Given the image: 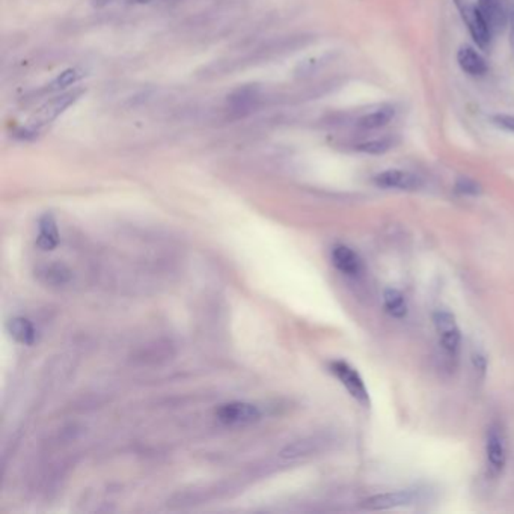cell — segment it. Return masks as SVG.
<instances>
[{
	"label": "cell",
	"mask_w": 514,
	"mask_h": 514,
	"mask_svg": "<svg viewBox=\"0 0 514 514\" xmlns=\"http://www.w3.org/2000/svg\"><path fill=\"white\" fill-rule=\"evenodd\" d=\"M80 95H82V90H69V93H64L53 97L52 100H48L47 103H44L27 119V123L22 127L20 135L23 137L38 136L47 126L52 124L59 115H62L65 112V109L74 104Z\"/></svg>",
	"instance_id": "obj_1"
},
{
	"label": "cell",
	"mask_w": 514,
	"mask_h": 514,
	"mask_svg": "<svg viewBox=\"0 0 514 514\" xmlns=\"http://www.w3.org/2000/svg\"><path fill=\"white\" fill-rule=\"evenodd\" d=\"M433 326L443 356L454 367L461 351V330L456 316L448 309H438L433 314Z\"/></svg>",
	"instance_id": "obj_2"
},
{
	"label": "cell",
	"mask_w": 514,
	"mask_h": 514,
	"mask_svg": "<svg viewBox=\"0 0 514 514\" xmlns=\"http://www.w3.org/2000/svg\"><path fill=\"white\" fill-rule=\"evenodd\" d=\"M486 454V475L489 480L502 477L508 461V440L506 430L499 422H492L486 431L485 440Z\"/></svg>",
	"instance_id": "obj_3"
},
{
	"label": "cell",
	"mask_w": 514,
	"mask_h": 514,
	"mask_svg": "<svg viewBox=\"0 0 514 514\" xmlns=\"http://www.w3.org/2000/svg\"><path fill=\"white\" fill-rule=\"evenodd\" d=\"M329 371L335 376V379L341 383V385L346 388L349 395L355 400L358 405H360L365 409L371 406L368 388L365 385L364 379H362L359 371L355 367L349 364L347 360L337 359V360H332L329 364Z\"/></svg>",
	"instance_id": "obj_4"
},
{
	"label": "cell",
	"mask_w": 514,
	"mask_h": 514,
	"mask_svg": "<svg viewBox=\"0 0 514 514\" xmlns=\"http://www.w3.org/2000/svg\"><path fill=\"white\" fill-rule=\"evenodd\" d=\"M456 8L459 9L460 17L463 22H465L471 36L473 41L477 43L480 48H487L492 41V32L486 23V20L482 18L478 6L471 5L468 0H452Z\"/></svg>",
	"instance_id": "obj_5"
},
{
	"label": "cell",
	"mask_w": 514,
	"mask_h": 514,
	"mask_svg": "<svg viewBox=\"0 0 514 514\" xmlns=\"http://www.w3.org/2000/svg\"><path fill=\"white\" fill-rule=\"evenodd\" d=\"M419 499H421L419 490H395L372 495L362 502V507L370 511H386L415 506Z\"/></svg>",
	"instance_id": "obj_6"
},
{
	"label": "cell",
	"mask_w": 514,
	"mask_h": 514,
	"mask_svg": "<svg viewBox=\"0 0 514 514\" xmlns=\"http://www.w3.org/2000/svg\"><path fill=\"white\" fill-rule=\"evenodd\" d=\"M216 417L224 426H249L261 418V410L255 405H252V403L233 401L222 405L216 410Z\"/></svg>",
	"instance_id": "obj_7"
},
{
	"label": "cell",
	"mask_w": 514,
	"mask_h": 514,
	"mask_svg": "<svg viewBox=\"0 0 514 514\" xmlns=\"http://www.w3.org/2000/svg\"><path fill=\"white\" fill-rule=\"evenodd\" d=\"M374 183L380 189L386 190H401V191H417L424 186V180L421 175L410 173L405 169H386L379 173L372 178Z\"/></svg>",
	"instance_id": "obj_8"
},
{
	"label": "cell",
	"mask_w": 514,
	"mask_h": 514,
	"mask_svg": "<svg viewBox=\"0 0 514 514\" xmlns=\"http://www.w3.org/2000/svg\"><path fill=\"white\" fill-rule=\"evenodd\" d=\"M329 439L326 436H306L297 439L295 442L288 443V445L284 447L279 454L280 457L287 460V461H297V460H305L309 459L312 456H317L320 452H323L327 445H329Z\"/></svg>",
	"instance_id": "obj_9"
},
{
	"label": "cell",
	"mask_w": 514,
	"mask_h": 514,
	"mask_svg": "<svg viewBox=\"0 0 514 514\" xmlns=\"http://www.w3.org/2000/svg\"><path fill=\"white\" fill-rule=\"evenodd\" d=\"M263 93L257 85H246L236 89L233 94L228 95L226 104L228 112L234 114L236 116H245L259 106Z\"/></svg>",
	"instance_id": "obj_10"
},
{
	"label": "cell",
	"mask_w": 514,
	"mask_h": 514,
	"mask_svg": "<svg viewBox=\"0 0 514 514\" xmlns=\"http://www.w3.org/2000/svg\"><path fill=\"white\" fill-rule=\"evenodd\" d=\"M330 259L339 273L347 278H359L364 273V261L355 249L347 245H335L332 248Z\"/></svg>",
	"instance_id": "obj_11"
},
{
	"label": "cell",
	"mask_w": 514,
	"mask_h": 514,
	"mask_svg": "<svg viewBox=\"0 0 514 514\" xmlns=\"http://www.w3.org/2000/svg\"><path fill=\"white\" fill-rule=\"evenodd\" d=\"M478 9L486 20L492 34H498L506 27L508 22V14L502 0H478Z\"/></svg>",
	"instance_id": "obj_12"
},
{
	"label": "cell",
	"mask_w": 514,
	"mask_h": 514,
	"mask_svg": "<svg viewBox=\"0 0 514 514\" xmlns=\"http://www.w3.org/2000/svg\"><path fill=\"white\" fill-rule=\"evenodd\" d=\"M395 116V107L391 104H383L372 112L362 115L356 121V127L362 132H374V130L386 127Z\"/></svg>",
	"instance_id": "obj_13"
},
{
	"label": "cell",
	"mask_w": 514,
	"mask_h": 514,
	"mask_svg": "<svg viewBox=\"0 0 514 514\" xmlns=\"http://www.w3.org/2000/svg\"><path fill=\"white\" fill-rule=\"evenodd\" d=\"M39 234L36 238V246L41 250H53L59 245V229L52 215H43L38 222Z\"/></svg>",
	"instance_id": "obj_14"
},
{
	"label": "cell",
	"mask_w": 514,
	"mask_h": 514,
	"mask_svg": "<svg viewBox=\"0 0 514 514\" xmlns=\"http://www.w3.org/2000/svg\"><path fill=\"white\" fill-rule=\"evenodd\" d=\"M457 62L463 72L471 76H482L487 72L486 59L469 46H461L457 52Z\"/></svg>",
	"instance_id": "obj_15"
},
{
	"label": "cell",
	"mask_w": 514,
	"mask_h": 514,
	"mask_svg": "<svg viewBox=\"0 0 514 514\" xmlns=\"http://www.w3.org/2000/svg\"><path fill=\"white\" fill-rule=\"evenodd\" d=\"M8 332L18 344L34 346L36 342V329L30 320L25 317H14L8 321Z\"/></svg>",
	"instance_id": "obj_16"
},
{
	"label": "cell",
	"mask_w": 514,
	"mask_h": 514,
	"mask_svg": "<svg viewBox=\"0 0 514 514\" xmlns=\"http://www.w3.org/2000/svg\"><path fill=\"white\" fill-rule=\"evenodd\" d=\"M383 308L392 318L403 320L409 314V304L406 296L397 288H386L383 291Z\"/></svg>",
	"instance_id": "obj_17"
},
{
	"label": "cell",
	"mask_w": 514,
	"mask_h": 514,
	"mask_svg": "<svg viewBox=\"0 0 514 514\" xmlns=\"http://www.w3.org/2000/svg\"><path fill=\"white\" fill-rule=\"evenodd\" d=\"M395 144H397V139L394 136H381V137H374V139L364 140V142L356 144L355 149L364 154L380 156V154L388 153L389 149L395 147Z\"/></svg>",
	"instance_id": "obj_18"
},
{
	"label": "cell",
	"mask_w": 514,
	"mask_h": 514,
	"mask_svg": "<svg viewBox=\"0 0 514 514\" xmlns=\"http://www.w3.org/2000/svg\"><path fill=\"white\" fill-rule=\"evenodd\" d=\"M69 273H72V271H69L62 264L47 266L41 271V275L44 276V280L47 282V284H52V285H64V284H67V282L69 280V278H72V275H69Z\"/></svg>",
	"instance_id": "obj_19"
},
{
	"label": "cell",
	"mask_w": 514,
	"mask_h": 514,
	"mask_svg": "<svg viewBox=\"0 0 514 514\" xmlns=\"http://www.w3.org/2000/svg\"><path fill=\"white\" fill-rule=\"evenodd\" d=\"M456 191L463 196H478L482 189L475 180H472L469 177H460L456 181Z\"/></svg>",
	"instance_id": "obj_20"
},
{
	"label": "cell",
	"mask_w": 514,
	"mask_h": 514,
	"mask_svg": "<svg viewBox=\"0 0 514 514\" xmlns=\"http://www.w3.org/2000/svg\"><path fill=\"white\" fill-rule=\"evenodd\" d=\"M79 79H80V73L77 72V69L69 68V69H67V72H64L62 74H60L50 86H52V89L67 88V86L74 85Z\"/></svg>",
	"instance_id": "obj_21"
},
{
	"label": "cell",
	"mask_w": 514,
	"mask_h": 514,
	"mask_svg": "<svg viewBox=\"0 0 514 514\" xmlns=\"http://www.w3.org/2000/svg\"><path fill=\"white\" fill-rule=\"evenodd\" d=\"M492 123L496 127L506 130V132L514 133V116L510 115H495L492 116Z\"/></svg>",
	"instance_id": "obj_22"
},
{
	"label": "cell",
	"mask_w": 514,
	"mask_h": 514,
	"mask_svg": "<svg viewBox=\"0 0 514 514\" xmlns=\"http://www.w3.org/2000/svg\"><path fill=\"white\" fill-rule=\"evenodd\" d=\"M472 364H473V368H475V371L482 372V374H485L486 368H487V360H486V356L482 355V353H480V351L473 353V355H472Z\"/></svg>",
	"instance_id": "obj_23"
},
{
	"label": "cell",
	"mask_w": 514,
	"mask_h": 514,
	"mask_svg": "<svg viewBox=\"0 0 514 514\" xmlns=\"http://www.w3.org/2000/svg\"><path fill=\"white\" fill-rule=\"evenodd\" d=\"M132 2H136V4H149V2H154V0H132Z\"/></svg>",
	"instance_id": "obj_24"
},
{
	"label": "cell",
	"mask_w": 514,
	"mask_h": 514,
	"mask_svg": "<svg viewBox=\"0 0 514 514\" xmlns=\"http://www.w3.org/2000/svg\"><path fill=\"white\" fill-rule=\"evenodd\" d=\"M513 25H514V22H513Z\"/></svg>",
	"instance_id": "obj_25"
}]
</instances>
